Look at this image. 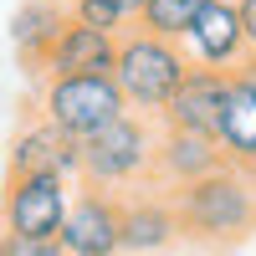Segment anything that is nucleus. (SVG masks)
<instances>
[{
    "label": "nucleus",
    "mask_w": 256,
    "mask_h": 256,
    "mask_svg": "<svg viewBox=\"0 0 256 256\" xmlns=\"http://www.w3.org/2000/svg\"><path fill=\"white\" fill-rule=\"evenodd\" d=\"M154 144H159V118L123 108L108 128L77 144V174L88 180V190H108V195L154 184Z\"/></svg>",
    "instance_id": "1"
},
{
    "label": "nucleus",
    "mask_w": 256,
    "mask_h": 256,
    "mask_svg": "<svg viewBox=\"0 0 256 256\" xmlns=\"http://www.w3.org/2000/svg\"><path fill=\"white\" fill-rule=\"evenodd\" d=\"M174 216H180V230L200 241H241L256 230V174L246 169H210V174L180 184L174 195Z\"/></svg>",
    "instance_id": "2"
},
{
    "label": "nucleus",
    "mask_w": 256,
    "mask_h": 256,
    "mask_svg": "<svg viewBox=\"0 0 256 256\" xmlns=\"http://www.w3.org/2000/svg\"><path fill=\"white\" fill-rule=\"evenodd\" d=\"M184 72H190V56H184L180 41H169V36H148V31H138V26L118 36L113 82H118V92H123V102H128L134 113L159 118L164 102L174 98V88H180Z\"/></svg>",
    "instance_id": "3"
},
{
    "label": "nucleus",
    "mask_w": 256,
    "mask_h": 256,
    "mask_svg": "<svg viewBox=\"0 0 256 256\" xmlns=\"http://www.w3.org/2000/svg\"><path fill=\"white\" fill-rule=\"evenodd\" d=\"M128 108L113 72H62V77H46L41 82V118L56 123L62 134H72L77 144L108 128L118 113Z\"/></svg>",
    "instance_id": "4"
},
{
    "label": "nucleus",
    "mask_w": 256,
    "mask_h": 256,
    "mask_svg": "<svg viewBox=\"0 0 256 256\" xmlns=\"http://www.w3.org/2000/svg\"><path fill=\"white\" fill-rule=\"evenodd\" d=\"M67 205H72V180H62V174H10L6 200H0V220H6L10 236H56Z\"/></svg>",
    "instance_id": "5"
},
{
    "label": "nucleus",
    "mask_w": 256,
    "mask_h": 256,
    "mask_svg": "<svg viewBox=\"0 0 256 256\" xmlns=\"http://www.w3.org/2000/svg\"><path fill=\"white\" fill-rule=\"evenodd\" d=\"M180 46H184V56L195 62V67H220V72L246 67V36H241L236 0H210V6L190 20Z\"/></svg>",
    "instance_id": "6"
},
{
    "label": "nucleus",
    "mask_w": 256,
    "mask_h": 256,
    "mask_svg": "<svg viewBox=\"0 0 256 256\" xmlns=\"http://www.w3.org/2000/svg\"><path fill=\"white\" fill-rule=\"evenodd\" d=\"M216 144H220V159L230 169L256 174V62L230 72L226 108H220V123H216Z\"/></svg>",
    "instance_id": "7"
},
{
    "label": "nucleus",
    "mask_w": 256,
    "mask_h": 256,
    "mask_svg": "<svg viewBox=\"0 0 256 256\" xmlns=\"http://www.w3.org/2000/svg\"><path fill=\"white\" fill-rule=\"evenodd\" d=\"M226 88H230V72H220V67H195V62H190V72L180 77L174 98L164 102L159 123L216 138V123H220V108H226Z\"/></svg>",
    "instance_id": "8"
},
{
    "label": "nucleus",
    "mask_w": 256,
    "mask_h": 256,
    "mask_svg": "<svg viewBox=\"0 0 256 256\" xmlns=\"http://www.w3.org/2000/svg\"><path fill=\"white\" fill-rule=\"evenodd\" d=\"M56 241L67 256H113L118 251V195L108 190H82L62 216Z\"/></svg>",
    "instance_id": "9"
},
{
    "label": "nucleus",
    "mask_w": 256,
    "mask_h": 256,
    "mask_svg": "<svg viewBox=\"0 0 256 256\" xmlns=\"http://www.w3.org/2000/svg\"><path fill=\"white\" fill-rule=\"evenodd\" d=\"M6 174H62V180H77V138L62 134L46 118H31L10 138Z\"/></svg>",
    "instance_id": "10"
},
{
    "label": "nucleus",
    "mask_w": 256,
    "mask_h": 256,
    "mask_svg": "<svg viewBox=\"0 0 256 256\" xmlns=\"http://www.w3.org/2000/svg\"><path fill=\"white\" fill-rule=\"evenodd\" d=\"M220 144L210 134H190V128H164L159 123V144H154V180L159 184H190L210 174V169H220Z\"/></svg>",
    "instance_id": "11"
},
{
    "label": "nucleus",
    "mask_w": 256,
    "mask_h": 256,
    "mask_svg": "<svg viewBox=\"0 0 256 256\" xmlns=\"http://www.w3.org/2000/svg\"><path fill=\"white\" fill-rule=\"evenodd\" d=\"M180 236V216H174V200L164 195H138V200H118V251H164L174 246Z\"/></svg>",
    "instance_id": "12"
},
{
    "label": "nucleus",
    "mask_w": 256,
    "mask_h": 256,
    "mask_svg": "<svg viewBox=\"0 0 256 256\" xmlns=\"http://www.w3.org/2000/svg\"><path fill=\"white\" fill-rule=\"evenodd\" d=\"M113 56H118V36L98 31V26H82V20H67L62 36L52 41L41 72L62 77V72H113Z\"/></svg>",
    "instance_id": "13"
},
{
    "label": "nucleus",
    "mask_w": 256,
    "mask_h": 256,
    "mask_svg": "<svg viewBox=\"0 0 256 256\" xmlns=\"http://www.w3.org/2000/svg\"><path fill=\"white\" fill-rule=\"evenodd\" d=\"M72 20V10L62 6V0H20L16 16H10V46L16 56L26 62V72H41V62H46L52 41L62 36V26Z\"/></svg>",
    "instance_id": "14"
},
{
    "label": "nucleus",
    "mask_w": 256,
    "mask_h": 256,
    "mask_svg": "<svg viewBox=\"0 0 256 256\" xmlns=\"http://www.w3.org/2000/svg\"><path fill=\"white\" fill-rule=\"evenodd\" d=\"M67 10H72V20H82V26H98L108 36H123V31L138 26L144 0H67Z\"/></svg>",
    "instance_id": "15"
},
{
    "label": "nucleus",
    "mask_w": 256,
    "mask_h": 256,
    "mask_svg": "<svg viewBox=\"0 0 256 256\" xmlns=\"http://www.w3.org/2000/svg\"><path fill=\"white\" fill-rule=\"evenodd\" d=\"M205 6H210V0H144V10H138V31L180 41V36L190 31V20H195Z\"/></svg>",
    "instance_id": "16"
},
{
    "label": "nucleus",
    "mask_w": 256,
    "mask_h": 256,
    "mask_svg": "<svg viewBox=\"0 0 256 256\" xmlns=\"http://www.w3.org/2000/svg\"><path fill=\"white\" fill-rule=\"evenodd\" d=\"M241 10V36H246V62H256V0H236Z\"/></svg>",
    "instance_id": "17"
},
{
    "label": "nucleus",
    "mask_w": 256,
    "mask_h": 256,
    "mask_svg": "<svg viewBox=\"0 0 256 256\" xmlns=\"http://www.w3.org/2000/svg\"><path fill=\"white\" fill-rule=\"evenodd\" d=\"M0 256H6V246H0Z\"/></svg>",
    "instance_id": "18"
}]
</instances>
